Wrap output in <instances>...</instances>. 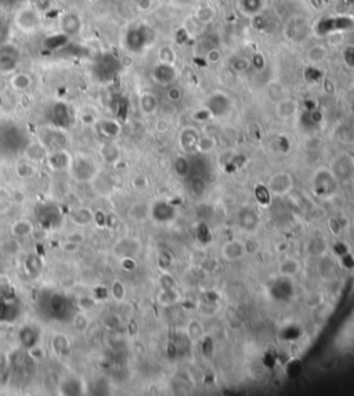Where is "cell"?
<instances>
[{
    "label": "cell",
    "mask_w": 354,
    "mask_h": 396,
    "mask_svg": "<svg viewBox=\"0 0 354 396\" xmlns=\"http://www.w3.org/2000/svg\"><path fill=\"white\" fill-rule=\"evenodd\" d=\"M71 218H72V222L77 226H86V225H89L94 220V213H93L90 208L80 206V208H78L72 212Z\"/></svg>",
    "instance_id": "7"
},
{
    "label": "cell",
    "mask_w": 354,
    "mask_h": 396,
    "mask_svg": "<svg viewBox=\"0 0 354 396\" xmlns=\"http://www.w3.org/2000/svg\"><path fill=\"white\" fill-rule=\"evenodd\" d=\"M179 97H180V90H179V89H176V87H173V89L169 92V99L177 100Z\"/></svg>",
    "instance_id": "30"
},
{
    "label": "cell",
    "mask_w": 354,
    "mask_h": 396,
    "mask_svg": "<svg viewBox=\"0 0 354 396\" xmlns=\"http://www.w3.org/2000/svg\"><path fill=\"white\" fill-rule=\"evenodd\" d=\"M354 20L349 15H326L313 25V32L319 38L346 32L353 27Z\"/></svg>",
    "instance_id": "1"
},
{
    "label": "cell",
    "mask_w": 354,
    "mask_h": 396,
    "mask_svg": "<svg viewBox=\"0 0 354 396\" xmlns=\"http://www.w3.org/2000/svg\"><path fill=\"white\" fill-rule=\"evenodd\" d=\"M140 106H141L143 113L153 114L157 110V99H155V96L151 94V93H144L141 96V99H140Z\"/></svg>",
    "instance_id": "11"
},
{
    "label": "cell",
    "mask_w": 354,
    "mask_h": 396,
    "mask_svg": "<svg viewBox=\"0 0 354 396\" xmlns=\"http://www.w3.org/2000/svg\"><path fill=\"white\" fill-rule=\"evenodd\" d=\"M157 39V34L151 27L148 25H137L132 28L126 35V46L130 51H143L147 47L154 44Z\"/></svg>",
    "instance_id": "2"
},
{
    "label": "cell",
    "mask_w": 354,
    "mask_h": 396,
    "mask_svg": "<svg viewBox=\"0 0 354 396\" xmlns=\"http://www.w3.org/2000/svg\"><path fill=\"white\" fill-rule=\"evenodd\" d=\"M25 157L28 158L31 162H40V161L47 158V151H46V147L43 144L34 143V144H29L27 147Z\"/></svg>",
    "instance_id": "8"
},
{
    "label": "cell",
    "mask_w": 354,
    "mask_h": 396,
    "mask_svg": "<svg viewBox=\"0 0 354 396\" xmlns=\"http://www.w3.org/2000/svg\"><path fill=\"white\" fill-rule=\"evenodd\" d=\"M53 345H54V349L60 351V349H68V340L63 337V334H57L53 340Z\"/></svg>",
    "instance_id": "25"
},
{
    "label": "cell",
    "mask_w": 354,
    "mask_h": 396,
    "mask_svg": "<svg viewBox=\"0 0 354 396\" xmlns=\"http://www.w3.org/2000/svg\"><path fill=\"white\" fill-rule=\"evenodd\" d=\"M47 162L53 170H65L71 168L72 157L65 150H57L51 156H47Z\"/></svg>",
    "instance_id": "4"
},
{
    "label": "cell",
    "mask_w": 354,
    "mask_h": 396,
    "mask_svg": "<svg viewBox=\"0 0 354 396\" xmlns=\"http://www.w3.org/2000/svg\"><path fill=\"white\" fill-rule=\"evenodd\" d=\"M249 67H250V61L249 60H246V58H243V57H236V60L233 61V68H234L236 72L246 71Z\"/></svg>",
    "instance_id": "21"
},
{
    "label": "cell",
    "mask_w": 354,
    "mask_h": 396,
    "mask_svg": "<svg viewBox=\"0 0 354 396\" xmlns=\"http://www.w3.org/2000/svg\"><path fill=\"white\" fill-rule=\"evenodd\" d=\"M278 111L281 113L282 117H289L291 114L295 113V104H293L292 101H289V100H285V101H282V103L279 104Z\"/></svg>",
    "instance_id": "23"
},
{
    "label": "cell",
    "mask_w": 354,
    "mask_h": 396,
    "mask_svg": "<svg viewBox=\"0 0 354 396\" xmlns=\"http://www.w3.org/2000/svg\"><path fill=\"white\" fill-rule=\"evenodd\" d=\"M238 10L246 17H253L263 11L266 7V0H238Z\"/></svg>",
    "instance_id": "5"
},
{
    "label": "cell",
    "mask_w": 354,
    "mask_h": 396,
    "mask_svg": "<svg viewBox=\"0 0 354 396\" xmlns=\"http://www.w3.org/2000/svg\"><path fill=\"white\" fill-rule=\"evenodd\" d=\"M18 242L14 240V238H8V240H4L3 241V244H1V249L4 251V252H7V254H15L20 248H18Z\"/></svg>",
    "instance_id": "22"
},
{
    "label": "cell",
    "mask_w": 354,
    "mask_h": 396,
    "mask_svg": "<svg viewBox=\"0 0 354 396\" xmlns=\"http://www.w3.org/2000/svg\"><path fill=\"white\" fill-rule=\"evenodd\" d=\"M137 6H139L140 10L147 11V10H150V8H151V0H150V1H148V0H139Z\"/></svg>",
    "instance_id": "28"
},
{
    "label": "cell",
    "mask_w": 354,
    "mask_h": 396,
    "mask_svg": "<svg viewBox=\"0 0 354 396\" xmlns=\"http://www.w3.org/2000/svg\"><path fill=\"white\" fill-rule=\"evenodd\" d=\"M153 75L154 79H155L158 83L169 85V83H172L174 79L177 78V71H176L173 64L159 63L155 68H154Z\"/></svg>",
    "instance_id": "3"
},
{
    "label": "cell",
    "mask_w": 354,
    "mask_h": 396,
    "mask_svg": "<svg viewBox=\"0 0 354 396\" xmlns=\"http://www.w3.org/2000/svg\"><path fill=\"white\" fill-rule=\"evenodd\" d=\"M174 1L180 6H188V4H193L195 0H174Z\"/></svg>",
    "instance_id": "31"
},
{
    "label": "cell",
    "mask_w": 354,
    "mask_h": 396,
    "mask_svg": "<svg viewBox=\"0 0 354 396\" xmlns=\"http://www.w3.org/2000/svg\"><path fill=\"white\" fill-rule=\"evenodd\" d=\"M72 327L77 333H84L89 327V317L84 312H79L74 316L72 320Z\"/></svg>",
    "instance_id": "12"
},
{
    "label": "cell",
    "mask_w": 354,
    "mask_h": 396,
    "mask_svg": "<svg viewBox=\"0 0 354 396\" xmlns=\"http://www.w3.org/2000/svg\"><path fill=\"white\" fill-rule=\"evenodd\" d=\"M100 153H101V157H103V159H104L105 162L114 163L119 159V149L114 143H105V144H103Z\"/></svg>",
    "instance_id": "10"
},
{
    "label": "cell",
    "mask_w": 354,
    "mask_h": 396,
    "mask_svg": "<svg viewBox=\"0 0 354 396\" xmlns=\"http://www.w3.org/2000/svg\"><path fill=\"white\" fill-rule=\"evenodd\" d=\"M13 198H11V191L6 189H0V213H7L11 206H13Z\"/></svg>",
    "instance_id": "15"
},
{
    "label": "cell",
    "mask_w": 354,
    "mask_h": 396,
    "mask_svg": "<svg viewBox=\"0 0 354 396\" xmlns=\"http://www.w3.org/2000/svg\"><path fill=\"white\" fill-rule=\"evenodd\" d=\"M209 110L215 115H223L229 110V99L224 94H215L209 100Z\"/></svg>",
    "instance_id": "9"
},
{
    "label": "cell",
    "mask_w": 354,
    "mask_h": 396,
    "mask_svg": "<svg viewBox=\"0 0 354 396\" xmlns=\"http://www.w3.org/2000/svg\"><path fill=\"white\" fill-rule=\"evenodd\" d=\"M111 295L117 301H122L125 298V285L120 281H115L111 287Z\"/></svg>",
    "instance_id": "20"
},
{
    "label": "cell",
    "mask_w": 354,
    "mask_h": 396,
    "mask_svg": "<svg viewBox=\"0 0 354 396\" xmlns=\"http://www.w3.org/2000/svg\"><path fill=\"white\" fill-rule=\"evenodd\" d=\"M11 198H13V202H14V204H18V205H22V204L27 201V196H25V193L21 190L11 191Z\"/></svg>",
    "instance_id": "26"
},
{
    "label": "cell",
    "mask_w": 354,
    "mask_h": 396,
    "mask_svg": "<svg viewBox=\"0 0 354 396\" xmlns=\"http://www.w3.org/2000/svg\"><path fill=\"white\" fill-rule=\"evenodd\" d=\"M197 18H198V21L201 22H209L212 21V18L215 17V11L212 10V7H199V10L197 11Z\"/></svg>",
    "instance_id": "19"
},
{
    "label": "cell",
    "mask_w": 354,
    "mask_h": 396,
    "mask_svg": "<svg viewBox=\"0 0 354 396\" xmlns=\"http://www.w3.org/2000/svg\"><path fill=\"white\" fill-rule=\"evenodd\" d=\"M342 58L349 68L354 70V44H349L346 46L343 51H342Z\"/></svg>",
    "instance_id": "18"
},
{
    "label": "cell",
    "mask_w": 354,
    "mask_h": 396,
    "mask_svg": "<svg viewBox=\"0 0 354 396\" xmlns=\"http://www.w3.org/2000/svg\"><path fill=\"white\" fill-rule=\"evenodd\" d=\"M31 352H32V355H34L35 359H42V357H44V354H43V351L40 348L34 347V349H32Z\"/></svg>",
    "instance_id": "29"
},
{
    "label": "cell",
    "mask_w": 354,
    "mask_h": 396,
    "mask_svg": "<svg viewBox=\"0 0 354 396\" xmlns=\"http://www.w3.org/2000/svg\"><path fill=\"white\" fill-rule=\"evenodd\" d=\"M32 83V78L28 74H17L11 78V86L17 90H25Z\"/></svg>",
    "instance_id": "13"
},
{
    "label": "cell",
    "mask_w": 354,
    "mask_h": 396,
    "mask_svg": "<svg viewBox=\"0 0 354 396\" xmlns=\"http://www.w3.org/2000/svg\"><path fill=\"white\" fill-rule=\"evenodd\" d=\"M61 248H63L64 252H67V254H77L78 251L80 249V245L77 244V242H74V241L65 240L61 244Z\"/></svg>",
    "instance_id": "24"
},
{
    "label": "cell",
    "mask_w": 354,
    "mask_h": 396,
    "mask_svg": "<svg viewBox=\"0 0 354 396\" xmlns=\"http://www.w3.org/2000/svg\"><path fill=\"white\" fill-rule=\"evenodd\" d=\"M34 225L29 222V220L20 219L14 222L11 227H10V233L13 237L18 238V237H28L31 234L34 233Z\"/></svg>",
    "instance_id": "6"
},
{
    "label": "cell",
    "mask_w": 354,
    "mask_h": 396,
    "mask_svg": "<svg viewBox=\"0 0 354 396\" xmlns=\"http://www.w3.org/2000/svg\"><path fill=\"white\" fill-rule=\"evenodd\" d=\"M67 240L74 241V242H77V244H79V245H82L84 241V236L82 233H72L68 236V238H67Z\"/></svg>",
    "instance_id": "27"
},
{
    "label": "cell",
    "mask_w": 354,
    "mask_h": 396,
    "mask_svg": "<svg viewBox=\"0 0 354 396\" xmlns=\"http://www.w3.org/2000/svg\"><path fill=\"white\" fill-rule=\"evenodd\" d=\"M17 173L18 176L22 179H31V177L35 175V166L31 162H20L17 165Z\"/></svg>",
    "instance_id": "17"
},
{
    "label": "cell",
    "mask_w": 354,
    "mask_h": 396,
    "mask_svg": "<svg viewBox=\"0 0 354 396\" xmlns=\"http://www.w3.org/2000/svg\"><path fill=\"white\" fill-rule=\"evenodd\" d=\"M307 58L312 64L321 63L326 58V50L322 46H313L312 49L307 51Z\"/></svg>",
    "instance_id": "14"
},
{
    "label": "cell",
    "mask_w": 354,
    "mask_h": 396,
    "mask_svg": "<svg viewBox=\"0 0 354 396\" xmlns=\"http://www.w3.org/2000/svg\"><path fill=\"white\" fill-rule=\"evenodd\" d=\"M87 1H89V3H91V4H94V3H98L100 0H87Z\"/></svg>",
    "instance_id": "32"
},
{
    "label": "cell",
    "mask_w": 354,
    "mask_h": 396,
    "mask_svg": "<svg viewBox=\"0 0 354 396\" xmlns=\"http://www.w3.org/2000/svg\"><path fill=\"white\" fill-rule=\"evenodd\" d=\"M158 58H159V63L174 64V61H176V53H174V50L170 46H163L158 51Z\"/></svg>",
    "instance_id": "16"
}]
</instances>
